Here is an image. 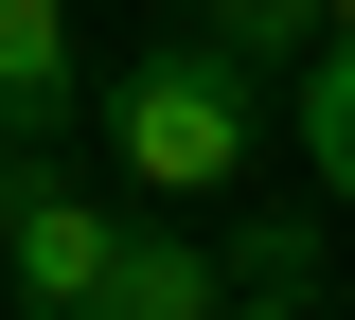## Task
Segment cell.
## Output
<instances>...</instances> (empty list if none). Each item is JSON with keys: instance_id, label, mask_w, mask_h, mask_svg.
Listing matches in <instances>:
<instances>
[{"instance_id": "1", "label": "cell", "mask_w": 355, "mask_h": 320, "mask_svg": "<svg viewBox=\"0 0 355 320\" xmlns=\"http://www.w3.org/2000/svg\"><path fill=\"white\" fill-rule=\"evenodd\" d=\"M89 142H107V178H125V196L196 214V196H231V178L266 160V71H249L231 36H160L142 71H107Z\"/></svg>"}, {"instance_id": "2", "label": "cell", "mask_w": 355, "mask_h": 320, "mask_svg": "<svg viewBox=\"0 0 355 320\" xmlns=\"http://www.w3.org/2000/svg\"><path fill=\"white\" fill-rule=\"evenodd\" d=\"M125 231H142V214H107L89 178H53V160L0 142V267H18V320H89L107 267H125Z\"/></svg>"}, {"instance_id": "3", "label": "cell", "mask_w": 355, "mask_h": 320, "mask_svg": "<svg viewBox=\"0 0 355 320\" xmlns=\"http://www.w3.org/2000/svg\"><path fill=\"white\" fill-rule=\"evenodd\" d=\"M89 107H107V90L71 71V0H0V142H18V160H53Z\"/></svg>"}, {"instance_id": "4", "label": "cell", "mask_w": 355, "mask_h": 320, "mask_svg": "<svg viewBox=\"0 0 355 320\" xmlns=\"http://www.w3.org/2000/svg\"><path fill=\"white\" fill-rule=\"evenodd\" d=\"M89 320H231V249H196L178 214H142L125 231V267H107V303Z\"/></svg>"}, {"instance_id": "5", "label": "cell", "mask_w": 355, "mask_h": 320, "mask_svg": "<svg viewBox=\"0 0 355 320\" xmlns=\"http://www.w3.org/2000/svg\"><path fill=\"white\" fill-rule=\"evenodd\" d=\"M196 36H231L249 71H320L338 53V0H196Z\"/></svg>"}, {"instance_id": "6", "label": "cell", "mask_w": 355, "mask_h": 320, "mask_svg": "<svg viewBox=\"0 0 355 320\" xmlns=\"http://www.w3.org/2000/svg\"><path fill=\"white\" fill-rule=\"evenodd\" d=\"M231 320H320V303H302V285H231Z\"/></svg>"}, {"instance_id": "7", "label": "cell", "mask_w": 355, "mask_h": 320, "mask_svg": "<svg viewBox=\"0 0 355 320\" xmlns=\"http://www.w3.org/2000/svg\"><path fill=\"white\" fill-rule=\"evenodd\" d=\"M320 214H355V142H320Z\"/></svg>"}]
</instances>
